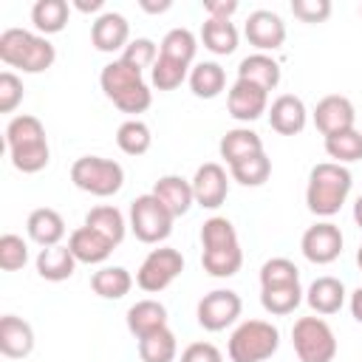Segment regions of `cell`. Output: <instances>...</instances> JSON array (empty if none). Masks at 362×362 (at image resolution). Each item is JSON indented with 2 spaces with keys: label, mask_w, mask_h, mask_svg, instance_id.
Masks as SVG:
<instances>
[{
  "label": "cell",
  "mask_w": 362,
  "mask_h": 362,
  "mask_svg": "<svg viewBox=\"0 0 362 362\" xmlns=\"http://www.w3.org/2000/svg\"><path fill=\"white\" fill-rule=\"evenodd\" d=\"M181 362H223V354L212 342H192L184 348Z\"/></svg>",
  "instance_id": "cell-45"
},
{
  "label": "cell",
  "mask_w": 362,
  "mask_h": 362,
  "mask_svg": "<svg viewBox=\"0 0 362 362\" xmlns=\"http://www.w3.org/2000/svg\"><path fill=\"white\" fill-rule=\"evenodd\" d=\"M359 14H362V6H359Z\"/></svg>",
  "instance_id": "cell-52"
},
{
  "label": "cell",
  "mask_w": 362,
  "mask_h": 362,
  "mask_svg": "<svg viewBox=\"0 0 362 362\" xmlns=\"http://www.w3.org/2000/svg\"><path fill=\"white\" fill-rule=\"evenodd\" d=\"M85 226H90V229H96L99 235H105L113 246H119V243L124 240V229H127L124 215H122L116 206H107V204L93 206V209L85 215Z\"/></svg>",
  "instance_id": "cell-32"
},
{
  "label": "cell",
  "mask_w": 362,
  "mask_h": 362,
  "mask_svg": "<svg viewBox=\"0 0 362 362\" xmlns=\"http://www.w3.org/2000/svg\"><path fill=\"white\" fill-rule=\"evenodd\" d=\"M119 59L127 62L130 68L144 71V68H153V65H156V59H158V48H156L153 40H147V37H136V40L127 42V48L122 51Z\"/></svg>",
  "instance_id": "cell-42"
},
{
  "label": "cell",
  "mask_w": 362,
  "mask_h": 362,
  "mask_svg": "<svg viewBox=\"0 0 362 362\" xmlns=\"http://www.w3.org/2000/svg\"><path fill=\"white\" fill-rule=\"evenodd\" d=\"M195 51H198L195 34L189 28H181V25L178 28H170L164 34V40H161V48H158L161 57H170V59L184 62V65H189L195 59Z\"/></svg>",
  "instance_id": "cell-36"
},
{
  "label": "cell",
  "mask_w": 362,
  "mask_h": 362,
  "mask_svg": "<svg viewBox=\"0 0 362 362\" xmlns=\"http://www.w3.org/2000/svg\"><path fill=\"white\" fill-rule=\"evenodd\" d=\"M68 249L74 252L76 263H88V266H93V263H105V260L110 257L113 243H110L105 235H99L96 229H90V226H79V229L71 232V238H68Z\"/></svg>",
  "instance_id": "cell-21"
},
{
  "label": "cell",
  "mask_w": 362,
  "mask_h": 362,
  "mask_svg": "<svg viewBox=\"0 0 362 362\" xmlns=\"http://www.w3.org/2000/svg\"><path fill=\"white\" fill-rule=\"evenodd\" d=\"M354 221H356V226L362 229V195H359L356 204H354Z\"/></svg>",
  "instance_id": "cell-50"
},
{
  "label": "cell",
  "mask_w": 362,
  "mask_h": 362,
  "mask_svg": "<svg viewBox=\"0 0 362 362\" xmlns=\"http://www.w3.org/2000/svg\"><path fill=\"white\" fill-rule=\"evenodd\" d=\"M71 181L76 189L90 192L96 198H107L116 195L124 184V170L119 161L113 158H102V156H82L71 164Z\"/></svg>",
  "instance_id": "cell-7"
},
{
  "label": "cell",
  "mask_w": 362,
  "mask_h": 362,
  "mask_svg": "<svg viewBox=\"0 0 362 362\" xmlns=\"http://www.w3.org/2000/svg\"><path fill=\"white\" fill-rule=\"evenodd\" d=\"M68 3L65 0H37L31 6V23L37 28V34L48 37V34H59L68 25Z\"/></svg>",
  "instance_id": "cell-28"
},
{
  "label": "cell",
  "mask_w": 362,
  "mask_h": 362,
  "mask_svg": "<svg viewBox=\"0 0 362 362\" xmlns=\"http://www.w3.org/2000/svg\"><path fill=\"white\" fill-rule=\"evenodd\" d=\"M243 34L246 40L260 51H277L283 42H286V23L280 20V14L269 11V8H257L246 17V25H243Z\"/></svg>",
  "instance_id": "cell-14"
},
{
  "label": "cell",
  "mask_w": 362,
  "mask_h": 362,
  "mask_svg": "<svg viewBox=\"0 0 362 362\" xmlns=\"http://www.w3.org/2000/svg\"><path fill=\"white\" fill-rule=\"evenodd\" d=\"M25 229H28V238L34 243H40L42 249L45 246H59V240L65 238V221L57 209L51 206H40L28 215L25 221Z\"/></svg>",
  "instance_id": "cell-22"
},
{
  "label": "cell",
  "mask_w": 362,
  "mask_h": 362,
  "mask_svg": "<svg viewBox=\"0 0 362 362\" xmlns=\"http://www.w3.org/2000/svg\"><path fill=\"white\" fill-rule=\"evenodd\" d=\"M280 345L277 325L266 320H246L229 337V359L232 362H266Z\"/></svg>",
  "instance_id": "cell-6"
},
{
  "label": "cell",
  "mask_w": 362,
  "mask_h": 362,
  "mask_svg": "<svg viewBox=\"0 0 362 362\" xmlns=\"http://www.w3.org/2000/svg\"><path fill=\"white\" fill-rule=\"evenodd\" d=\"M226 107H229V116L232 119H238V122H255L263 113H269V90H263V88H257V85H252L246 79H238L229 88Z\"/></svg>",
  "instance_id": "cell-15"
},
{
  "label": "cell",
  "mask_w": 362,
  "mask_h": 362,
  "mask_svg": "<svg viewBox=\"0 0 362 362\" xmlns=\"http://www.w3.org/2000/svg\"><path fill=\"white\" fill-rule=\"evenodd\" d=\"M6 147L11 156V164L20 173H40L48 167L51 161V150H48V139H45V127L37 116H14L6 127Z\"/></svg>",
  "instance_id": "cell-3"
},
{
  "label": "cell",
  "mask_w": 362,
  "mask_h": 362,
  "mask_svg": "<svg viewBox=\"0 0 362 362\" xmlns=\"http://www.w3.org/2000/svg\"><path fill=\"white\" fill-rule=\"evenodd\" d=\"M116 144L127 156H144L153 144V133L141 119H127L116 130Z\"/></svg>",
  "instance_id": "cell-35"
},
{
  "label": "cell",
  "mask_w": 362,
  "mask_h": 362,
  "mask_svg": "<svg viewBox=\"0 0 362 362\" xmlns=\"http://www.w3.org/2000/svg\"><path fill=\"white\" fill-rule=\"evenodd\" d=\"M184 79H189V65L175 62V59L158 54L156 65L150 68V82H153L158 90H175Z\"/></svg>",
  "instance_id": "cell-40"
},
{
  "label": "cell",
  "mask_w": 362,
  "mask_h": 362,
  "mask_svg": "<svg viewBox=\"0 0 362 362\" xmlns=\"http://www.w3.org/2000/svg\"><path fill=\"white\" fill-rule=\"evenodd\" d=\"M201 266L212 277H232L243 266V249L229 218L212 215L201 226Z\"/></svg>",
  "instance_id": "cell-1"
},
{
  "label": "cell",
  "mask_w": 362,
  "mask_h": 362,
  "mask_svg": "<svg viewBox=\"0 0 362 362\" xmlns=\"http://www.w3.org/2000/svg\"><path fill=\"white\" fill-rule=\"evenodd\" d=\"M300 286V269L288 257H272L260 266V288Z\"/></svg>",
  "instance_id": "cell-38"
},
{
  "label": "cell",
  "mask_w": 362,
  "mask_h": 362,
  "mask_svg": "<svg viewBox=\"0 0 362 362\" xmlns=\"http://www.w3.org/2000/svg\"><path fill=\"white\" fill-rule=\"evenodd\" d=\"M218 150H221V158L232 167L235 161L260 153V150H263V139H260L255 130H249V127H235V130H226V133H223Z\"/></svg>",
  "instance_id": "cell-27"
},
{
  "label": "cell",
  "mask_w": 362,
  "mask_h": 362,
  "mask_svg": "<svg viewBox=\"0 0 362 362\" xmlns=\"http://www.w3.org/2000/svg\"><path fill=\"white\" fill-rule=\"evenodd\" d=\"M90 42L102 54L124 51L130 42V23L119 11H102L90 25Z\"/></svg>",
  "instance_id": "cell-16"
},
{
  "label": "cell",
  "mask_w": 362,
  "mask_h": 362,
  "mask_svg": "<svg viewBox=\"0 0 362 362\" xmlns=\"http://www.w3.org/2000/svg\"><path fill=\"white\" fill-rule=\"evenodd\" d=\"M99 85L105 90V96L124 113H144L153 102V93L141 76L139 68H130L122 59H113L102 68L99 74Z\"/></svg>",
  "instance_id": "cell-5"
},
{
  "label": "cell",
  "mask_w": 362,
  "mask_h": 362,
  "mask_svg": "<svg viewBox=\"0 0 362 362\" xmlns=\"http://www.w3.org/2000/svg\"><path fill=\"white\" fill-rule=\"evenodd\" d=\"M238 79H246L263 90H274L280 85V65L269 54H249L238 65Z\"/></svg>",
  "instance_id": "cell-25"
},
{
  "label": "cell",
  "mask_w": 362,
  "mask_h": 362,
  "mask_svg": "<svg viewBox=\"0 0 362 362\" xmlns=\"http://www.w3.org/2000/svg\"><path fill=\"white\" fill-rule=\"evenodd\" d=\"M325 153L337 161V164H351V161H362V133L356 127L325 136Z\"/></svg>",
  "instance_id": "cell-37"
},
{
  "label": "cell",
  "mask_w": 362,
  "mask_h": 362,
  "mask_svg": "<svg viewBox=\"0 0 362 362\" xmlns=\"http://www.w3.org/2000/svg\"><path fill=\"white\" fill-rule=\"evenodd\" d=\"M305 122H308V110H305L303 99L294 96V93H280L272 102V107H269V124L280 136H297V133H303Z\"/></svg>",
  "instance_id": "cell-18"
},
{
  "label": "cell",
  "mask_w": 362,
  "mask_h": 362,
  "mask_svg": "<svg viewBox=\"0 0 362 362\" xmlns=\"http://www.w3.org/2000/svg\"><path fill=\"white\" fill-rule=\"evenodd\" d=\"M175 354H178V342H175V334L170 328L153 331V334L139 339L141 362H175Z\"/></svg>",
  "instance_id": "cell-33"
},
{
  "label": "cell",
  "mask_w": 362,
  "mask_h": 362,
  "mask_svg": "<svg viewBox=\"0 0 362 362\" xmlns=\"http://www.w3.org/2000/svg\"><path fill=\"white\" fill-rule=\"evenodd\" d=\"M189 184H192L195 204L204 206V209H218L229 195V178H226V170L218 161L201 164Z\"/></svg>",
  "instance_id": "cell-13"
},
{
  "label": "cell",
  "mask_w": 362,
  "mask_h": 362,
  "mask_svg": "<svg viewBox=\"0 0 362 362\" xmlns=\"http://www.w3.org/2000/svg\"><path fill=\"white\" fill-rule=\"evenodd\" d=\"M90 288L105 300H122L133 288V277L124 266H102L90 277Z\"/></svg>",
  "instance_id": "cell-30"
},
{
  "label": "cell",
  "mask_w": 362,
  "mask_h": 362,
  "mask_svg": "<svg viewBox=\"0 0 362 362\" xmlns=\"http://www.w3.org/2000/svg\"><path fill=\"white\" fill-rule=\"evenodd\" d=\"M74 6H76L79 11H85V14H90V11H99V8L105 6V0H90V3H88V0H76Z\"/></svg>",
  "instance_id": "cell-49"
},
{
  "label": "cell",
  "mask_w": 362,
  "mask_h": 362,
  "mask_svg": "<svg viewBox=\"0 0 362 362\" xmlns=\"http://www.w3.org/2000/svg\"><path fill=\"white\" fill-rule=\"evenodd\" d=\"M34 266H37V274H40L42 280L62 283V280H68V277L76 272V257H74V252H71L68 246L59 243V246H45V249H40Z\"/></svg>",
  "instance_id": "cell-23"
},
{
  "label": "cell",
  "mask_w": 362,
  "mask_h": 362,
  "mask_svg": "<svg viewBox=\"0 0 362 362\" xmlns=\"http://www.w3.org/2000/svg\"><path fill=\"white\" fill-rule=\"evenodd\" d=\"M181 272H184L181 252L173 246H158L141 260V266L136 272V286L147 294H156V291H164Z\"/></svg>",
  "instance_id": "cell-10"
},
{
  "label": "cell",
  "mask_w": 362,
  "mask_h": 362,
  "mask_svg": "<svg viewBox=\"0 0 362 362\" xmlns=\"http://www.w3.org/2000/svg\"><path fill=\"white\" fill-rule=\"evenodd\" d=\"M201 40H204V48L218 54V57H226V54H235L238 48V28L232 20H212L206 17V23L201 25Z\"/></svg>",
  "instance_id": "cell-29"
},
{
  "label": "cell",
  "mask_w": 362,
  "mask_h": 362,
  "mask_svg": "<svg viewBox=\"0 0 362 362\" xmlns=\"http://www.w3.org/2000/svg\"><path fill=\"white\" fill-rule=\"evenodd\" d=\"M127 328L136 339L167 328V308L158 300H139L127 308Z\"/></svg>",
  "instance_id": "cell-24"
},
{
  "label": "cell",
  "mask_w": 362,
  "mask_h": 362,
  "mask_svg": "<svg viewBox=\"0 0 362 362\" xmlns=\"http://www.w3.org/2000/svg\"><path fill=\"white\" fill-rule=\"evenodd\" d=\"M356 122V110L351 105L348 96H339V93H331V96H322L314 107V124L322 136H334V133H342V130H351Z\"/></svg>",
  "instance_id": "cell-17"
},
{
  "label": "cell",
  "mask_w": 362,
  "mask_h": 362,
  "mask_svg": "<svg viewBox=\"0 0 362 362\" xmlns=\"http://www.w3.org/2000/svg\"><path fill=\"white\" fill-rule=\"evenodd\" d=\"M351 187H354V175L345 164H337V161L314 164L308 173L305 204L317 218H331L348 201Z\"/></svg>",
  "instance_id": "cell-2"
},
{
  "label": "cell",
  "mask_w": 362,
  "mask_h": 362,
  "mask_svg": "<svg viewBox=\"0 0 362 362\" xmlns=\"http://www.w3.org/2000/svg\"><path fill=\"white\" fill-rule=\"evenodd\" d=\"M356 266H359V272H362V246H359V252H356Z\"/></svg>",
  "instance_id": "cell-51"
},
{
  "label": "cell",
  "mask_w": 362,
  "mask_h": 362,
  "mask_svg": "<svg viewBox=\"0 0 362 362\" xmlns=\"http://www.w3.org/2000/svg\"><path fill=\"white\" fill-rule=\"evenodd\" d=\"M291 14L303 23H325L331 17V0H291Z\"/></svg>",
  "instance_id": "cell-44"
},
{
  "label": "cell",
  "mask_w": 362,
  "mask_h": 362,
  "mask_svg": "<svg viewBox=\"0 0 362 362\" xmlns=\"http://www.w3.org/2000/svg\"><path fill=\"white\" fill-rule=\"evenodd\" d=\"M294 354L300 362H334L337 337L322 317H300L291 328Z\"/></svg>",
  "instance_id": "cell-8"
},
{
  "label": "cell",
  "mask_w": 362,
  "mask_h": 362,
  "mask_svg": "<svg viewBox=\"0 0 362 362\" xmlns=\"http://www.w3.org/2000/svg\"><path fill=\"white\" fill-rule=\"evenodd\" d=\"M229 173H232V178H235L238 184H243V187H260V184H266L269 175H272V158L260 150V153H255V156H246V158L235 161V164L229 167Z\"/></svg>",
  "instance_id": "cell-34"
},
{
  "label": "cell",
  "mask_w": 362,
  "mask_h": 362,
  "mask_svg": "<svg viewBox=\"0 0 362 362\" xmlns=\"http://www.w3.org/2000/svg\"><path fill=\"white\" fill-rule=\"evenodd\" d=\"M0 59L8 68H20L23 74H42L54 65L57 51L42 34L25 28H6L0 34Z\"/></svg>",
  "instance_id": "cell-4"
},
{
  "label": "cell",
  "mask_w": 362,
  "mask_h": 362,
  "mask_svg": "<svg viewBox=\"0 0 362 362\" xmlns=\"http://www.w3.org/2000/svg\"><path fill=\"white\" fill-rule=\"evenodd\" d=\"M189 88L198 99H215L226 88V71L218 62H198L189 68Z\"/></svg>",
  "instance_id": "cell-31"
},
{
  "label": "cell",
  "mask_w": 362,
  "mask_h": 362,
  "mask_svg": "<svg viewBox=\"0 0 362 362\" xmlns=\"http://www.w3.org/2000/svg\"><path fill=\"white\" fill-rule=\"evenodd\" d=\"M204 11L212 20H229L238 11V0H204Z\"/></svg>",
  "instance_id": "cell-46"
},
{
  "label": "cell",
  "mask_w": 362,
  "mask_h": 362,
  "mask_svg": "<svg viewBox=\"0 0 362 362\" xmlns=\"http://www.w3.org/2000/svg\"><path fill=\"white\" fill-rule=\"evenodd\" d=\"M34 351V328L14 314L0 317V354L8 359H23Z\"/></svg>",
  "instance_id": "cell-19"
},
{
  "label": "cell",
  "mask_w": 362,
  "mask_h": 362,
  "mask_svg": "<svg viewBox=\"0 0 362 362\" xmlns=\"http://www.w3.org/2000/svg\"><path fill=\"white\" fill-rule=\"evenodd\" d=\"M28 263V243L14 235V232H6L0 238V269L3 272H17Z\"/></svg>",
  "instance_id": "cell-41"
},
{
  "label": "cell",
  "mask_w": 362,
  "mask_h": 362,
  "mask_svg": "<svg viewBox=\"0 0 362 362\" xmlns=\"http://www.w3.org/2000/svg\"><path fill=\"white\" fill-rule=\"evenodd\" d=\"M300 249H303L305 260H311L317 266H328L342 255V232H339L337 223L320 221V223H314L303 232Z\"/></svg>",
  "instance_id": "cell-12"
},
{
  "label": "cell",
  "mask_w": 362,
  "mask_h": 362,
  "mask_svg": "<svg viewBox=\"0 0 362 362\" xmlns=\"http://www.w3.org/2000/svg\"><path fill=\"white\" fill-rule=\"evenodd\" d=\"M303 303V288L300 286H280V288H260V305L269 314L286 317Z\"/></svg>",
  "instance_id": "cell-39"
},
{
  "label": "cell",
  "mask_w": 362,
  "mask_h": 362,
  "mask_svg": "<svg viewBox=\"0 0 362 362\" xmlns=\"http://www.w3.org/2000/svg\"><path fill=\"white\" fill-rule=\"evenodd\" d=\"M305 303L311 305V311L317 314H337L345 303V286L342 280L325 274V277H317L308 291H305Z\"/></svg>",
  "instance_id": "cell-26"
},
{
  "label": "cell",
  "mask_w": 362,
  "mask_h": 362,
  "mask_svg": "<svg viewBox=\"0 0 362 362\" xmlns=\"http://www.w3.org/2000/svg\"><path fill=\"white\" fill-rule=\"evenodd\" d=\"M351 314H354L356 322H362V286L351 294Z\"/></svg>",
  "instance_id": "cell-48"
},
{
  "label": "cell",
  "mask_w": 362,
  "mask_h": 362,
  "mask_svg": "<svg viewBox=\"0 0 362 362\" xmlns=\"http://www.w3.org/2000/svg\"><path fill=\"white\" fill-rule=\"evenodd\" d=\"M23 102V79L14 71L0 74V113H11Z\"/></svg>",
  "instance_id": "cell-43"
},
{
  "label": "cell",
  "mask_w": 362,
  "mask_h": 362,
  "mask_svg": "<svg viewBox=\"0 0 362 362\" xmlns=\"http://www.w3.org/2000/svg\"><path fill=\"white\" fill-rule=\"evenodd\" d=\"M153 195L170 209L173 218H181L192 209L195 204V195H192V184L181 175H161L156 184H153Z\"/></svg>",
  "instance_id": "cell-20"
},
{
  "label": "cell",
  "mask_w": 362,
  "mask_h": 362,
  "mask_svg": "<svg viewBox=\"0 0 362 362\" xmlns=\"http://www.w3.org/2000/svg\"><path fill=\"white\" fill-rule=\"evenodd\" d=\"M243 311V300L238 291L232 288H215L209 294H204L198 300V308H195V317H198V325L206 328V331H223L229 328Z\"/></svg>",
  "instance_id": "cell-11"
},
{
  "label": "cell",
  "mask_w": 362,
  "mask_h": 362,
  "mask_svg": "<svg viewBox=\"0 0 362 362\" xmlns=\"http://www.w3.org/2000/svg\"><path fill=\"white\" fill-rule=\"evenodd\" d=\"M173 215L170 209L153 195L144 192L130 204V229L141 243H161L173 232Z\"/></svg>",
  "instance_id": "cell-9"
},
{
  "label": "cell",
  "mask_w": 362,
  "mask_h": 362,
  "mask_svg": "<svg viewBox=\"0 0 362 362\" xmlns=\"http://www.w3.org/2000/svg\"><path fill=\"white\" fill-rule=\"evenodd\" d=\"M147 14H161V11H167V8H173V0H161V3H150V0H141L139 3Z\"/></svg>",
  "instance_id": "cell-47"
}]
</instances>
